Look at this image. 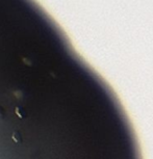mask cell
Returning <instances> with one entry per match:
<instances>
[{
	"instance_id": "cell-1",
	"label": "cell",
	"mask_w": 153,
	"mask_h": 159,
	"mask_svg": "<svg viewBox=\"0 0 153 159\" xmlns=\"http://www.w3.org/2000/svg\"><path fill=\"white\" fill-rule=\"evenodd\" d=\"M15 115H16L19 119L24 120V119H26V116H27V112H26V110L24 107L16 106L15 107Z\"/></svg>"
},
{
	"instance_id": "cell-2",
	"label": "cell",
	"mask_w": 153,
	"mask_h": 159,
	"mask_svg": "<svg viewBox=\"0 0 153 159\" xmlns=\"http://www.w3.org/2000/svg\"><path fill=\"white\" fill-rule=\"evenodd\" d=\"M12 139H13V142L15 143H22V136H21L20 132L15 130L13 132V134H12Z\"/></svg>"
},
{
	"instance_id": "cell-3",
	"label": "cell",
	"mask_w": 153,
	"mask_h": 159,
	"mask_svg": "<svg viewBox=\"0 0 153 159\" xmlns=\"http://www.w3.org/2000/svg\"><path fill=\"white\" fill-rule=\"evenodd\" d=\"M4 115H5V110L0 106V118H3Z\"/></svg>"
}]
</instances>
